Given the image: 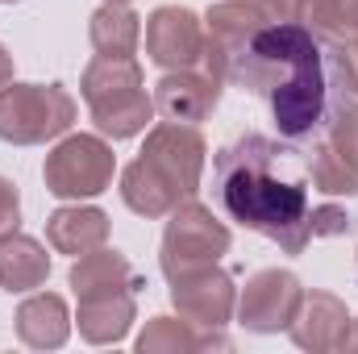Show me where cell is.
I'll list each match as a JSON object with an SVG mask.
<instances>
[{
    "label": "cell",
    "instance_id": "16",
    "mask_svg": "<svg viewBox=\"0 0 358 354\" xmlns=\"http://www.w3.org/2000/svg\"><path fill=\"white\" fill-rule=\"evenodd\" d=\"M17 338L29 351H59L71 338V313L59 292H34L17 309Z\"/></svg>",
    "mask_w": 358,
    "mask_h": 354
},
{
    "label": "cell",
    "instance_id": "14",
    "mask_svg": "<svg viewBox=\"0 0 358 354\" xmlns=\"http://www.w3.org/2000/svg\"><path fill=\"white\" fill-rule=\"evenodd\" d=\"M346 330H350V309L334 292H304L300 313L287 325L300 351H342Z\"/></svg>",
    "mask_w": 358,
    "mask_h": 354
},
{
    "label": "cell",
    "instance_id": "29",
    "mask_svg": "<svg viewBox=\"0 0 358 354\" xmlns=\"http://www.w3.org/2000/svg\"><path fill=\"white\" fill-rule=\"evenodd\" d=\"M0 4H17V0H0Z\"/></svg>",
    "mask_w": 358,
    "mask_h": 354
},
{
    "label": "cell",
    "instance_id": "2",
    "mask_svg": "<svg viewBox=\"0 0 358 354\" xmlns=\"http://www.w3.org/2000/svg\"><path fill=\"white\" fill-rule=\"evenodd\" d=\"M217 200L250 234H263L283 255H304L313 242V196H308V159L300 146L242 134L238 142L221 146L213 159Z\"/></svg>",
    "mask_w": 358,
    "mask_h": 354
},
{
    "label": "cell",
    "instance_id": "10",
    "mask_svg": "<svg viewBox=\"0 0 358 354\" xmlns=\"http://www.w3.org/2000/svg\"><path fill=\"white\" fill-rule=\"evenodd\" d=\"M171 283V304L179 309L183 321L204 325V330H225L234 309H238V288L229 279V271H221L217 263H200L167 275Z\"/></svg>",
    "mask_w": 358,
    "mask_h": 354
},
{
    "label": "cell",
    "instance_id": "13",
    "mask_svg": "<svg viewBox=\"0 0 358 354\" xmlns=\"http://www.w3.org/2000/svg\"><path fill=\"white\" fill-rule=\"evenodd\" d=\"M221 80L196 67H179V71H163V80L155 84V113L163 121H179V125H200L204 117H213L217 100H221Z\"/></svg>",
    "mask_w": 358,
    "mask_h": 354
},
{
    "label": "cell",
    "instance_id": "27",
    "mask_svg": "<svg viewBox=\"0 0 358 354\" xmlns=\"http://www.w3.org/2000/svg\"><path fill=\"white\" fill-rule=\"evenodd\" d=\"M104 4H129V0H104Z\"/></svg>",
    "mask_w": 358,
    "mask_h": 354
},
{
    "label": "cell",
    "instance_id": "24",
    "mask_svg": "<svg viewBox=\"0 0 358 354\" xmlns=\"http://www.w3.org/2000/svg\"><path fill=\"white\" fill-rule=\"evenodd\" d=\"M263 8L267 21H304V4L308 0H255Z\"/></svg>",
    "mask_w": 358,
    "mask_h": 354
},
{
    "label": "cell",
    "instance_id": "11",
    "mask_svg": "<svg viewBox=\"0 0 358 354\" xmlns=\"http://www.w3.org/2000/svg\"><path fill=\"white\" fill-rule=\"evenodd\" d=\"M300 300H304V288L292 271H279V267L255 271L238 296V321L250 334H279L300 313Z\"/></svg>",
    "mask_w": 358,
    "mask_h": 354
},
{
    "label": "cell",
    "instance_id": "20",
    "mask_svg": "<svg viewBox=\"0 0 358 354\" xmlns=\"http://www.w3.org/2000/svg\"><path fill=\"white\" fill-rule=\"evenodd\" d=\"M304 25H313L325 42L358 38V0H308Z\"/></svg>",
    "mask_w": 358,
    "mask_h": 354
},
{
    "label": "cell",
    "instance_id": "17",
    "mask_svg": "<svg viewBox=\"0 0 358 354\" xmlns=\"http://www.w3.org/2000/svg\"><path fill=\"white\" fill-rule=\"evenodd\" d=\"M50 279V255L38 238H25V234H8L0 242V288L8 296H21V292H34Z\"/></svg>",
    "mask_w": 358,
    "mask_h": 354
},
{
    "label": "cell",
    "instance_id": "7",
    "mask_svg": "<svg viewBox=\"0 0 358 354\" xmlns=\"http://www.w3.org/2000/svg\"><path fill=\"white\" fill-rule=\"evenodd\" d=\"M117 155L100 134H67L42 163L46 192L59 200H92L113 187Z\"/></svg>",
    "mask_w": 358,
    "mask_h": 354
},
{
    "label": "cell",
    "instance_id": "5",
    "mask_svg": "<svg viewBox=\"0 0 358 354\" xmlns=\"http://www.w3.org/2000/svg\"><path fill=\"white\" fill-rule=\"evenodd\" d=\"M80 92L92 121L104 138L125 142L138 138L155 121V96L146 92L138 59H92L80 76Z\"/></svg>",
    "mask_w": 358,
    "mask_h": 354
},
{
    "label": "cell",
    "instance_id": "6",
    "mask_svg": "<svg viewBox=\"0 0 358 354\" xmlns=\"http://www.w3.org/2000/svg\"><path fill=\"white\" fill-rule=\"evenodd\" d=\"M76 100L63 84H4L0 88V142L42 146L71 129Z\"/></svg>",
    "mask_w": 358,
    "mask_h": 354
},
{
    "label": "cell",
    "instance_id": "28",
    "mask_svg": "<svg viewBox=\"0 0 358 354\" xmlns=\"http://www.w3.org/2000/svg\"><path fill=\"white\" fill-rule=\"evenodd\" d=\"M355 275H358V250H355Z\"/></svg>",
    "mask_w": 358,
    "mask_h": 354
},
{
    "label": "cell",
    "instance_id": "4",
    "mask_svg": "<svg viewBox=\"0 0 358 354\" xmlns=\"http://www.w3.org/2000/svg\"><path fill=\"white\" fill-rule=\"evenodd\" d=\"M138 271L121 250H92L71 267V292L80 300V338L92 346L125 342L129 325L138 321Z\"/></svg>",
    "mask_w": 358,
    "mask_h": 354
},
{
    "label": "cell",
    "instance_id": "21",
    "mask_svg": "<svg viewBox=\"0 0 358 354\" xmlns=\"http://www.w3.org/2000/svg\"><path fill=\"white\" fill-rule=\"evenodd\" d=\"M355 229V217L342 204H313V238H342Z\"/></svg>",
    "mask_w": 358,
    "mask_h": 354
},
{
    "label": "cell",
    "instance_id": "19",
    "mask_svg": "<svg viewBox=\"0 0 358 354\" xmlns=\"http://www.w3.org/2000/svg\"><path fill=\"white\" fill-rule=\"evenodd\" d=\"M88 38L100 59H134L142 42V17L129 4H100L88 21Z\"/></svg>",
    "mask_w": 358,
    "mask_h": 354
},
{
    "label": "cell",
    "instance_id": "3",
    "mask_svg": "<svg viewBox=\"0 0 358 354\" xmlns=\"http://www.w3.org/2000/svg\"><path fill=\"white\" fill-rule=\"evenodd\" d=\"M204 138L196 125L179 121H159L150 125L138 159L121 171V200L138 217H167L183 200L200 192V171H204Z\"/></svg>",
    "mask_w": 358,
    "mask_h": 354
},
{
    "label": "cell",
    "instance_id": "12",
    "mask_svg": "<svg viewBox=\"0 0 358 354\" xmlns=\"http://www.w3.org/2000/svg\"><path fill=\"white\" fill-rule=\"evenodd\" d=\"M146 59L163 71L204 63V21L183 4H159L146 17Z\"/></svg>",
    "mask_w": 358,
    "mask_h": 354
},
{
    "label": "cell",
    "instance_id": "9",
    "mask_svg": "<svg viewBox=\"0 0 358 354\" xmlns=\"http://www.w3.org/2000/svg\"><path fill=\"white\" fill-rule=\"evenodd\" d=\"M221 255H229V229L213 217V208H204L196 196L183 200L179 208L167 213V229H163V275H176L187 267L217 263Z\"/></svg>",
    "mask_w": 358,
    "mask_h": 354
},
{
    "label": "cell",
    "instance_id": "26",
    "mask_svg": "<svg viewBox=\"0 0 358 354\" xmlns=\"http://www.w3.org/2000/svg\"><path fill=\"white\" fill-rule=\"evenodd\" d=\"M342 351H358V317H350V330L342 338Z\"/></svg>",
    "mask_w": 358,
    "mask_h": 354
},
{
    "label": "cell",
    "instance_id": "25",
    "mask_svg": "<svg viewBox=\"0 0 358 354\" xmlns=\"http://www.w3.org/2000/svg\"><path fill=\"white\" fill-rule=\"evenodd\" d=\"M4 84H13V55L0 46V88H4Z\"/></svg>",
    "mask_w": 358,
    "mask_h": 354
},
{
    "label": "cell",
    "instance_id": "23",
    "mask_svg": "<svg viewBox=\"0 0 358 354\" xmlns=\"http://www.w3.org/2000/svg\"><path fill=\"white\" fill-rule=\"evenodd\" d=\"M21 229V196H17V183L0 176V242L8 234Z\"/></svg>",
    "mask_w": 358,
    "mask_h": 354
},
{
    "label": "cell",
    "instance_id": "1",
    "mask_svg": "<svg viewBox=\"0 0 358 354\" xmlns=\"http://www.w3.org/2000/svg\"><path fill=\"white\" fill-rule=\"evenodd\" d=\"M204 71L259 96L283 142L313 146L342 100L334 46L304 21H267L255 0H221L204 17Z\"/></svg>",
    "mask_w": 358,
    "mask_h": 354
},
{
    "label": "cell",
    "instance_id": "18",
    "mask_svg": "<svg viewBox=\"0 0 358 354\" xmlns=\"http://www.w3.org/2000/svg\"><path fill=\"white\" fill-rule=\"evenodd\" d=\"M138 354H159V351H229L234 342L221 334V330H204V325H192L183 317H155L142 334H138Z\"/></svg>",
    "mask_w": 358,
    "mask_h": 354
},
{
    "label": "cell",
    "instance_id": "22",
    "mask_svg": "<svg viewBox=\"0 0 358 354\" xmlns=\"http://www.w3.org/2000/svg\"><path fill=\"white\" fill-rule=\"evenodd\" d=\"M334 46V63H338V76H342V88L358 100V38L346 42H329Z\"/></svg>",
    "mask_w": 358,
    "mask_h": 354
},
{
    "label": "cell",
    "instance_id": "8",
    "mask_svg": "<svg viewBox=\"0 0 358 354\" xmlns=\"http://www.w3.org/2000/svg\"><path fill=\"white\" fill-rule=\"evenodd\" d=\"M308 183L325 196L358 192V100H342L325 134L308 146Z\"/></svg>",
    "mask_w": 358,
    "mask_h": 354
},
{
    "label": "cell",
    "instance_id": "15",
    "mask_svg": "<svg viewBox=\"0 0 358 354\" xmlns=\"http://www.w3.org/2000/svg\"><path fill=\"white\" fill-rule=\"evenodd\" d=\"M46 242L55 255H71L84 259L92 250H100L108 242V217L96 204H63L46 217Z\"/></svg>",
    "mask_w": 358,
    "mask_h": 354
}]
</instances>
